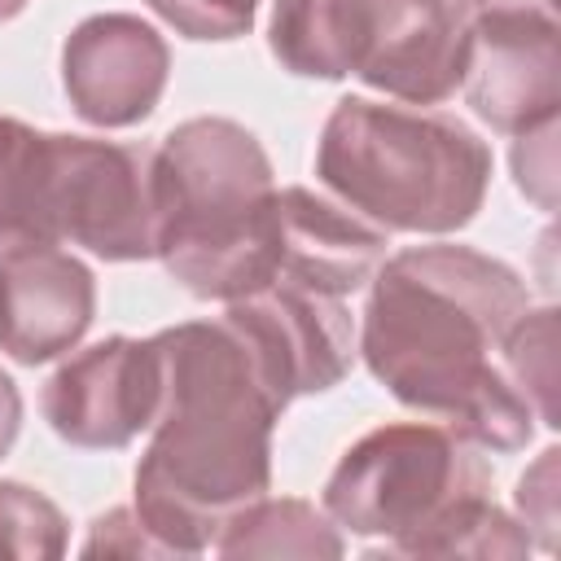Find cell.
Instances as JSON below:
<instances>
[{
	"instance_id": "cell-13",
	"label": "cell",
	"mask_w": 561,
	"mask_h": 561,
	"mask_svg": "<svg viewBox=\"0 0 561 561\" xmlns=\"http://www.w3.org/2000/svg\"><path fill=\"white\" fill-rule=\"evenodd\" d=\"M386 245H390V232L355 215L333 193L289 184L276 197V250H272L267 280H289V285L351 298L368 289L373 272L386 259Z\"/></svg>"
},
{
	"instance_id": "cell-22",
	"label": "cell",
	"mask_w": 561,
	"mask_h": 561,
	"mask_svg": "<svg viewBox=\"0 0 561 561\" xmlns=\"http://www.w3.org/2000/svg\"><path fill=\"white\" fill-rule=\"evenodd\" d=\"M79 552H83V557H101V552H105V557H167L162 543L145 530L140 513H136L131 504L110 508L105 517H96Z\"/></svg>"
},
{
	"instance_id": "cell-17",
	"label": "cell",
	"mask_w": 561,
	"mask_h": 561,
	"mask_svg": "<svg viewBox=\"0 0 561 561\" xmlns=\"http://www.w3.org/2000/svg\"><path fill=\"white\" fill-rule=\"evenodd\" d=\"M70 522L66 513L26 482H0V557L13 561H53L66 552Z\"/></svg>"
},
{
	"instance_id": "cell-3",
	"label": "cell",
	"mask_w": 561,
	"mask_h": 561,
	"mask_svg": "<svg viewBox=\"0 0 561 561\" xmlns=\"http://www.w3.org/2000/svg\"><path fill=\"white\" fill-rule=\"evenodd\" d=\"M333 526L381 539L373 557H526L535 543L491 500V469L447 425H377L324 482Z\"/></svg>"
},
{
	"instance_id": "cell-16",
	"label": "cell",
	"mask_w": 561,
	"mask_h": 561,
	"mask_svg": "<svg viewBox=\"0 0 561 561\" xmlns=\"http://www.w3.org/2000/svg\"><path fill=\"white\" fill-rule=\"evenodd\" d=\"M48 131L0 114V254L26 241H48L44 224Z\"/></svg>"
},
{
	"instance_id": "cell-6",
	"label": "cell",
	"mask_w": 561,
	"mask_h": 561,
	"mask_svg": "<svg viewBox=\"0 0 561 561\" xmlns=\"http://www.w3.org/2000/svg\"><path fill=\"white\" fill-rule=\"evenodd\" d=\"M44 224L105 263L153 259V149L48 131Z\"/></svg>"
},
{
	"instance_id": "cell-20",
	"label": "cell",
	"mask_w": 561,
	"mask_h": 561,
	"mask_svg": "<svg viewBox=\"0 0 561 561\" xmlns=\"http://www.w3.org/2000/svg\"><path fill=\"white\" fill-rule=\"evenodd\" d=\"M557 460H561V451L543 447L539 460L517 478V495H513L530 543H539L543 552L557 548V513H561V504H557Z\"/></svg>"
},
{
	"instance_id": "cell-15",
	"label": "cell",
	"mask_w": 561,
	"mask_h": 561,
	"mask_svg": "<svg viewBox=\"0 0 561 561\" xmlns=\"http://www.w3.org/2000/svg\"><path fill=\"white\" fill-rule=\"evenodd\" d=\"M272 57L302 79H346V0H276L267 22Z\"/></svg>"
},
{
	"instance_id": "cell-23",
	"label": "cell",
	"mask_w": 561,
	"mask_h": 561,
	"mask_svg": "<svg viewBox=\"0 0 561 561\" xmlns=\"http://www.w3.org/2000/svg\"><path fill=\"white\" fill-rule=\"evenodd\" d=\"M18 430H22V390H18V381L0 368V460H4L9 447L18 443Z\"/></svg>"
},
{
	"instance_id": "cell-5",
	"label": "cell",
	"mask_w": 561,
	"mask_h": 561,
	"mask_svg": "<svg viewBox=\"0 0 561 561\" xmlns=\"http://www.w3.org/2000/svg\"><path fill=\"white\" fill-rule=\"evenodd\" d=\"M316 180L381 232L447 237L478 219L491 149L443 110L342 96L320 127Z\"/></svg>"
},
{
	"instance_id": "cell-7",
	"label": "cell",
	"mask_w": 561,
	"mask_h": 561,
	"mask_svg": "<svg viewBox=\"0 0 561 561\" xmlns=\"http://www.w3.org/2000/svg\"><path fill=\"white\" fill-rule=\"evenodd\" d=\"M469 53L460 92L473 114L522 136L557 123L561 110V44L552 0H465Z\"/></svg>"
},
{
	"instance_id": "cell-2",
	"label": "cell",
	"mask_w": 561,
	"mask_h": 561,
	"mask_svg": "<svg viewBox=\"0 0 561 561\" xmlns=\"http://www.w3.org/2000/svg\"><path fill=\"white\" fill-rule=\"evenodd\" d=\"M153 342L162 399L131 508L167 557H197L237 508L267 495L272 430L289 403L228 316L162 329Z\"/></svg>"
},
{
	"instance_id": "cell-21",
	"label": "cell",
	"mask_w": 561,
	"mask_h": 561,
	"mask_svg": "<svg viewBox=\"0 0 561 561\" xmlns=\"http://www.w3.org/2000/svg\"><path fill=\"white\" fill-rule=\"evenodd\" d=\"M513 175H517V188L539 202L543 210L557 206V123H543L535 131H522L513 136Z\"/></svg>"
},
{
	"instance_id": "cell-8",
	"label": "cell",
	"mask_w": 561,
	"mask_h": 561,
	"mask_svg": "<svg viewBox=\"0 0 561 561\" xmlns=\"http://www.w3.org/2000/svg\"><path fill=\"white\" fill-rule=\"evenodd\" d=\"M351 75L403 105L460 92L469 53L465 0H346Z\"/></svg>"
},
{
	"instance_id": "cell-11",
	"label": "cell",
	"mask_w": 561,
	"mask_h": 561,
	"mask_svg": "<svg viewBox=\"0 0 561 561\" xmlns=\"http://www.w3.org/2000/svg\"><path fill=\"white\" fill-rule=\"evenodd\" d=\"M171 79L167 39L136 13H92L61 44V83L92 127L145 123Z\"/></svg>"
},
{
	"instance_id": "cell-10",
	"label": "cell",
	"mask_w": 561,
	"mask_h": 561,
	"mask_svg": "<svg viewBox=\"0 0 561 561\" xmlns=\"http://www.w3.org/2000/svg\"><path fill=\"white\" fill-rule=\"evenodd\" d=\"M224 316L245 333V342L263 359L285 403H294L298 394L333 390L359 355L355 351L359 324L346 298L337 294H320V289L289 285V280H267L232 298Z\"/></svg>"
},
{
	"instance_id": "cell-19",
	"label": "cell",
	"mask_w": 561,
	"mask_h": 561,
	"mask_svg": "<svg viewBox=\"0 0 561 561\" xmlns=\"http://www.w3.org/2000/svg\"><path fill=\"white\" fill-rule=\"evenodd\" d=\"M167 26L197 44H228L250 35L259 0H145Z\"/></svg>"
},
{
	"instance_id": "cell-12",
	"label": "cell",
	"mask_w": 561,
	"mask_h": 561,
	"mask_svg": "<svg viewBox=\"0 0 561 561\" xmlns=\"http://www.w3.org/2000/svg\"><path fill=\"white\" fill-rule=\"evenodd\" d=\"M96 316V276L61 241H26L0 254V351L18 364L70 355Z\"/></svg>"
},
{
	"instance_id": "cell-14",
	"label": "cell",
	"mask_w": 561,
	"mask_h": 561,
	"mask_svg": "<svg viewBox=\"0 0 561 561\" xmlns=\"http://www.w3.org/2000/svg\"><path fill=\"white\" fill-rule=\"evenodd\" d=\"M210 548L219 557H307V561L346 552L324 508L307 500H272V495H259L245 508H237L219 526Z\"/></svg>"
},
{
	"instance_id": "cell-9",
	"label": "cell",
	"mask_w": 561,
	"mask_h": 561,
	"mask_svg": "<svg viewBox=\"0 0 561 561\" xmlns=\"http://www.w3.org/2000/svg\"><path fill=\"white\" fill-rule=\"evenodd\" d=\"M162 355L153 337H105L75 351L39 394L48 430L83 451H118L153 425Z\"/></svg>"
},
{
	"instance_id": "cell-4",
	"label": "cell",
	"mask_w": 561,
	"mask_h": 561,
	"mask_svg": "<svg viewBox=\"0 0 561 561\" xmlns=\"http://www.w3.org/2000/svg\"><path fill=\"white\" fill-rule=\"evenodd\" d=\"M276 175L250 127L202 114L153 149V259L193 298L259 289L276 250Z\"/></svg>"
},
{
	"instance_id": "cell-18",
	"label": "cell",
	"mask_w": 561,
	"mask_h": 561,
	"mask_svg": "<svg viewBox=\"0 0 561 561\" xmlns=\"http://www.w3.org/2000/svg\"><path fill=\"white\" fill-rule=\"evenodd\" d=\"M504 368L513 377V386L526 394V403L535 408L539 425L557 430V408H552V390H557V307H530L504 351Z\"/></svg>"
},
{
	"instance_id": "cell-24",
	"label": "cell",
	"mask_w": 561,
	"mask_h": 561,
	"mask_svg": "<svg viewBox=\"0 0 561 561\" xmlns=\"http://www.w3.org/2000/svg\"><path fill=\"white\" fill-rule=\"evenodd\" d=\"M31 0H0V22H9V18H18L22 9H26Z\"/></svg>"
},
{
	"instance_id": "cell-1",
	"label": "cell",
	"mask_w": 561,
	"mask_h": 561,
	"mask_svg": "<svg viewBox=\"0 0 561 561\" xmlns=\"http://www.w3.org/2000/svg\"><path fill=\"white\" fill-rule=\"evenodd\" d=\"M530 311L526 280L473 245H412L368 280L355 351L412 412L438 416L486 451H522L535 408L504 368L508 337Z\"/></svg>"
}]
</instances>
